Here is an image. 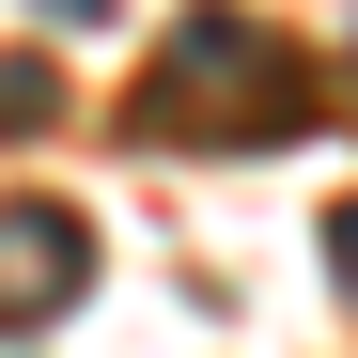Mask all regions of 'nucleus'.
I'll return each mask as SVG.
<instances>
[{
  "label": "nucleus",
  "mask_w": 358,
  "mask_h": 358,
  "mask_svg": "<svg viewBox=\"0 0 358 358\" xmlns=\"http://www.w3.org/2000/svg\"><path fill=\"white\" fill-rule=\"evenodd\" d=\"M47 16H94V0H47Z\"/></svg>",
  "instance_id": "20e7f679"
},
{
  "label": "nucleus",
  "mask_w": 358,
  "mask_h": 358,
  "mask_svg": "<svg viewBox=\"0 0 358 358\" xmlns=\"http://www.w3.org/2000/svg\"><path fill=\"white\" fill-rule=\"evenodd\" d=\"M327 265H343V312H358V203L327 218Z\"/></svg>",
  "instance_id": "7ed1b4c3"
},
{
  "label": "nucleus",
  "mask_w": 358,
  "mask_h": 358,
  "mask_svg": "<svg viewBox=\"0 0 358 358\" xmlns=\"http://www.w3.org/2000/svg\"><path fill=\"white\" fill-rule=\"evenodd\" d=\"M296 125H312V63L234 0H187L141 63V141H296Z\"/></svg>",
  "instance_id": "f257e3e1"
},
{
  "label": "nucleus",
  "mask_w": 358,
  "mask_h": 358,
  "mask_svg": "<svg viewBox=\"0 0 358 358\" xmlns=\"http://www.w3.org/2000/svg\"><path fill=\"white\" fill-rule=\"evenodd\" d=\"M94 296V218L78 203H0V327H63Z\"/></svg>",
  "instance_id": "f03ea898"
}]
</instances>
